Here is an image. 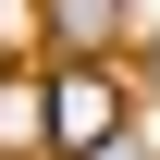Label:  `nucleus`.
Wrapping results in <instances>:
<instances>
[{
    "label": "nucleus",
    "mask_w": 160,
    "mask_h": 160,
    "mask_svg": "<svg viewBox=\"0 0 160 160\" xmlns=\"http://www.w3.org/2000/svg\"><path fill=\"white\" fill-rule=\"evenodd\" d=\"M111 25H123V0H49V37L62 49H99Z\"/></svg>",
    "instance_id": "nucleus-3"
},
{
    "label": "nucleus",
    "mask_w": 160,
    "mask_h": 160,
    "mask_svg": "<svg viewBox=\"0 0 160 160\" xmlns=\"http://www.w3.org/2000/svg\"><path fill=\"white\" fill-rule=\"evenodd\" d=\"M49 148V74H0V160Z\"/></svg>",
    "instance_id": "nucleus-2"
},
{
    "label": "nucleus",
    "mask_w": 160,
    "mask_h": 160,
    "mask_svg": "<svg viewBox=\"0 0 160 160\" xmlns=\"http://www.w3.org/2000/svg\"><path fill=\"white\" fill-rule=\"evenodd\" d=\"M111 136H123V74H111L99 49H74V62L49 74V148L86 160V148H111Z\"/></svg>",
    "instance_id": "nucleus-1"
},
{
    "label": "nucleus",
    "mask_w": 160,
    "mask_h": 160,
    "mask_svg": "<svg viewBox=\"0 0 160 160\" xmlns=\"http://www.w3.org/2000/svg\"><path fill=\"white\" fill-rule=\"evenodd\" d=\"M148 74H160V49H148Z\"/></svg>",
    "instance_id": "nucleus-4"
}]
</instances>
